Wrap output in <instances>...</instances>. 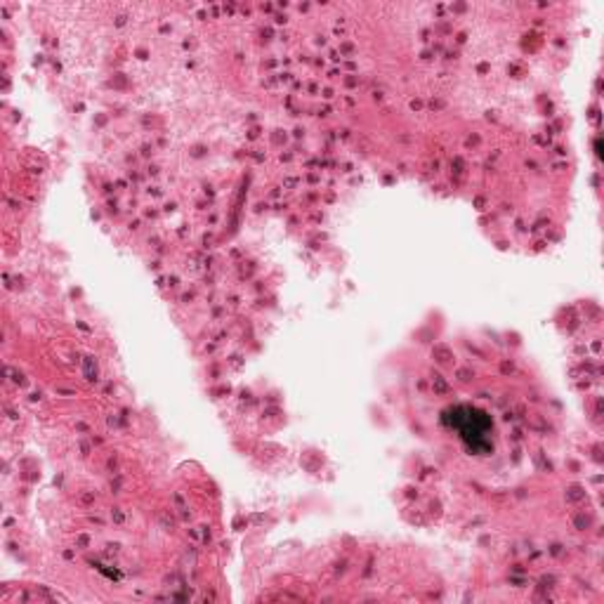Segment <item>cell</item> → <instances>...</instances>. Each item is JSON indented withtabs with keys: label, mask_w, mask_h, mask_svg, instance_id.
Wrapping results in <instances>:
<instances>
[{
	"label": "cell",
	"mask_w": 604,
	"mask_h": 604,
	"mask_svg": "<svg viewBox=\"0 0 604 604\" xmlns=\"http://www.w3.org/2000/svg\"><path fill=\"white\" fill-rule=\"evenodd\" d=\"M444 420L451 425V430L458 432V437L473 451H487L491 446L489 435L493 432V423L485 411L473 406H456L446 411Z\"/></svg>",
	"instance_id": "obj_1"
}]
</instances>
